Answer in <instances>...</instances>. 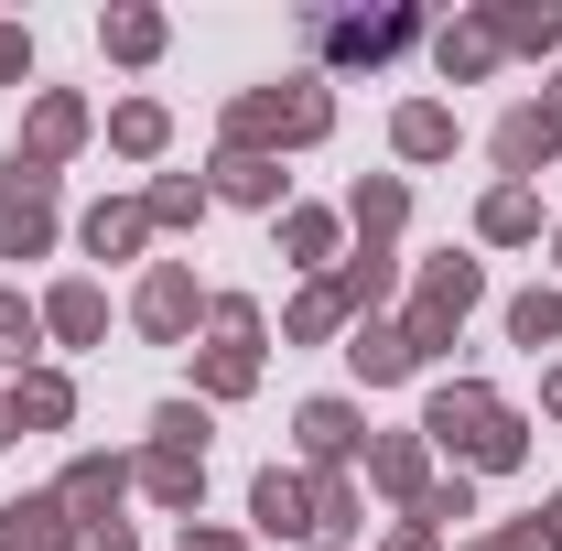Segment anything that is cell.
<instances>
[{"label":"cell","instance_id":"6da1fadb","mask_svg":"<svg viewBox=\"0 0 562 551\" xmlns=\"http://www.w3.org/2000/svg\"><path fill=\"white\" fill-rule=\"evenodd\" d=\"M422 443H443V454H465V465H487V476H508V465L530 454V421L508 412L497 390H476V379H454V390H432V412H422Z\"/></svg>","mask_w":562,"mask_h":551},{"label":"cell","instance_id":"7a4b0ae2","mask_svg":"<svg viewBox=\"0 0 562 551\" xmlns=\"http://www.w3.org/2000/svg\"><path fill=\"white\" fill-rule=\"evenodd\" d=\"M325 120H336V98H325L314 76H292V87H260V98L227 109V151H260V140H325Z\"/></svg>","mask_w":562,"mask_h":551},{"label":"cell","instance_id":"3957f363","mask_svg":"<svg viewBox=\"0 0 562 551\" xmlns=\"http://www.w3.org/2000/svg\"><path fill=\"white\" fill-rule=\"evenodd\" d=\"M476 292H487L476 260H432V271H422V292H412V346H422V357H432V346H454V325L476 314Z\"/></svg>","mask_w":562,"mask_h":551},{"label":"cell","instance_id":"277c9868","mask_svg":"<svg viewBox=\"0 0 562 551\" xmlns=\"http://www.w3.org/2000/svg\"><path fill=\"white\" fill-rule=\"evenodd\" d=\"M55 497H66V519H76V530H109V508L131 497V465H120V454H76Z\"/></svg>","mask_w":562,"mask_h":551},{"label":"cell","instance_id":"5b68a950","mask_svg":"<svg viewBox=\"0 0 562 551\" xmlns=\"http://www.w3.org/2000/svg\"><path fill=\"white\" fill-rule=\"evenodd\" d=\"M249 519H260L271 541H314V476H292V465H260V486H249Z\"/></svg>","mask_w":562,"mask_h":551},{"label":"cell","instance_id":"8992f818","mask_svg":"<svg viewBox=\"0 0 562 551\" xmlns=\"http://www.w3.org/2000/svg\"><path fill=\"white\" fill-rule=\"evenodd\" d=\"M140 336H184V325H195V314H206V292H195V271H184V260H151V281H140Z\"/></svg>","mask_w":562,"mask_h":551},{"label":"cell","instance_id":"52a82bcc","mask_svg":"<svg viewBox=\"0 0 562 551\" xmlns=\"http://www.w3.org/2000/svg\"><path fill=\"white\" fill-rule=\"evenodd\" d=\"M552 151H562V109H508V120H497V173H508V184H530Z\"/></svg>","mask_w":562,"mask_h":551},{"label":"cell","instance_id":"ba28073f","mask_svg":"<svg viewBox=\"0 0 562 551\" xmlns=\"http://www.w3.org/2000/svg\"><path fill=\"white\" fill-rule=\"evenodd\" d=\"M55 238V195L44 184H0V260H44Z\"/></svg>","mask_w":562,"mask_h":551},{"label":"cell","instance_id":"9c48e42d","mask_svg":"<svg viewBox=\"0 0 562 551\" xmlns=\"http://www.w3.org/2000/svg\"><path fill=\"white\" fill-rule=\"evenodd\" d=\"M292 432H303V454H314L325 476H336L347 454H368V432H357V412H347V401H303V412H292Z\"/></svg>","mask_w":562,"mask_h":551},{"label":"cell","instance_id":"30bf717a","mask_svg":"<svg viewBox=\"0 0 562 551\" xmlns=\"http://www.w3.org/2000/svg\"><path fill=\"white\" fill-rule=\"evenodd\" d=\"M412 33H422L412 11H368V22H336V33H325V55H336V66H379V55H401Z\"/></svg>","mask_w":562,"mask_h":551},{"label":"cell","instance_id":"8fae6325","mask_svg":"<svg viewBox=\"0 0 562 551\" xmlns=\"http://www.w3.org/2000/svg\"><path fill=\"white\" fill-rule=\"evenodd\" d=\"M66 541H76L66 497H11L0 508V551H66Z\"/></svg>","mask_w":562,"mask_h":551},{"label":"cell","instance_id":"7c38bea8","mask_svg":"<svg viewBox=\"0 0 562 551\" xmlns=\"http://www.w3.org/2000/svg\"><path fill=\"white\" fill-rule=\"evenodd\" d=\"M131 476L151 486L162 508H184V519H195V497H206V454H173V443H151V454H140Z\"/></svg>","mask_w":562,"mask_h":551},{"label":"cell","instance_id":"4fadbf2b","mask_svg":"<svg viewBox=\"0 0 562 551\" xmlns=\"http://www.w3.org/2000/svg\"><path fill=\"white\" fill-rule=\"evenodd\" d=\"M357 379H368V390H390V379H412L422 368V346H412V325H357Z\"/></svg>","mask_w":562,"mask_h":551},{"label":"cell","instance_id":"5bb4252c","mask_svg":"<svg viewBox=\"0 0 562 551\" xmlns=\"http://www.w3.org/2000/svg\"><path fill=\"white\" fill-rule=\"evenodd\" d=\"M11 421H22V432H66V421H76V390L55 379V368H22V390H11Z\"/></svg>","mask_w":562,"mask_h":551},{"label":"cell","instance_id":"9a60e30c","mask_svg":"<svg viewBox=\"0 0 562 551\" xmlns=\"http://www.w3.org/2000/svg\"><path fill=\"white\" fill-rule=\"evenodd\" d=\"M44 336H66V346H98V336H109V303H98V281H66V292L44 303Z\"/></svg>","mask_w":562,"mask_h":551},{"label":"cell","instance_id":"2e32d148","mask_svg":"<svg viewBox=\"0 0 562 551\" xmlns=\"http://www.w3.org/2000/svg\"><path fill=\"white\" fill-rule=\"evenodd\" d=\"M76 140H87V109H76V98H44V109H33V151H11V162H33V173H44L55 151H76Z\"/></svg>","mask_w":562,"mask_h":551},{"label":"cell","instance_id":"e0dca14e","mask_svg":"<svg viewBox=\"0 0 562 551\" xmlns=\"http://www.w3.org/2000/svg\"><path fill=\"white\" fill-rule=\"evenodd\" d=\"M390 140H401V162H443V151H454V109H432V98H412Z\"/></svg>","mask_w":562,"mask_h":551},{"label":"cell","instance_id":"ac0fdd59","mask_svg":"<svg viewBox=\"0 0 562 551\" xmlns=\"http://www.w3.org/2000/svg\"><path fill=\"white\" fill-rule=\"evenodd\" d=\"M216 195H238V206H281V162H271V151H227V162H216Z\"/></svg>","mask_w":562,"mask_h":551},{"label":"cell","instance_id":"d6986e66","mask_svg":"<svg viewBox=\"0 0 562 551\" xmlns=\"http://www.w3.org/2000/svg\"><path fill=\"white\" fill-rule=\"evenodd\" d=\"M368 476L390 486V497H412V508H422V486H432V476H422V443H412V432H390V443H368Z\"/></svg>","mask_w":562,"mask_h":551},{"label":"cell","instance_id":"ffe728a7","mask_svg":"<svg viewBox=\"0 0 562 551\" xmlns=\"http://www.w3.org/2000/svg\"><path fill=\"white\" fill-rule=\"evenodd\" d=\"M140 238H151V206H98L87 216V249H98V260H131Z\"/></svg>","mask_w":562,"mask_h":551},{"label":"cell","instance_id":"44dd1931","mask_svg":"<svg viewBox=\"0 0 562 551\" xmlns=\"http://www.w3.org/2000/svg\"><path fill=\"white\" fill-rule=\"evenodd\" d=\"M33 346H44V303L0 292V368H33Z\"/></svg>","mask_w":562,"mask_h":551},{"label":"cell","instance_id":"7402d4cb","mask_svg":"<svg viewBox=\"0 0 562 551\" xmlns=\"http://www.w3.org/2000/svg\"><path fill=\"white\" fill-rule=\"evenodd\" d=\"M98 33H109V55H120V66H151V55H162V11H109Z\"/></svg>","mask_w":562,"mask_h":551},{"label":"cell","instance_id":"603a6c76","mask_svg":"<svg viewBox=\"0 0 562 551\" xmlns=\"http://www.w3.org/2000/svg\"><path fill=\"white\" fill-rule=\"evenodd\" d=\"M401 206H412V195H401L390 173H379V184H357V195H347V216L368 227V249H390V227H401Z\"/></svg>","mask_w":562,"mask_h":551},{"label":"cell","instance_id":"cb8c5ba5","mask_svg":"<svg viewBox=\"0 0 562 551\" xmlns=\"http://www.w3.org/2000/svg\"><path fill=\"white\" fill-rule=\"evenodd\" d=\"M476 227H487V238H530V227H541V195H530V184H497L487 206H476Z\"/></svg>","mask_w":562,"mask_h":551},{"label":"cell","instance_id":"d4e9b609","mask_svg":"<svg viewBox=\"0 0 562 551\" xmlns=\"http://www.w3.org/2000/svg\"><path fill=\"white\" fill-rule=\"evenodd\" d=\"M336 292H347V314H379L390 303V249H357L347 271H336Z\"/></svg>","mask_w":562,"mask_h":551},{"label":"cell","instance_id":"484cf974","mask_svg":"<svg viewBox=\"0 0 562 551\" xmlns=\"http://www.w3.org/2000/svg\"><path fill=\"white\" fill-rule=\"evenodd\" d=\"M195 379H206V401H238V390L260 379V346H206V368H195Z\"/></svg>","mask_w":562,"mask_h":551},{"label":"cell","instance_id":"4316f807","mask_svg":"<svg viewBox=\"0 0 562 551\" xmlns=\"http://www.w3.org/2000/svg\"><path fill=\"white\" fill-rule=\"evenodd\" d=\"M508 336L519 346H562V292H519V303H508Z\"/></svg>","mask_w":562,"mask_h":551},{"label":"cell","instance_id":"83f0119b","mask_svg":"<svg viewBox=\"0 0 562 551\" xmlns=\"http://www.w3.org/2000/svg\"><path fill=\"white\" fill-rule=\"evenodd\" d=\"M432 55H443V76H487L497 33H487V22H465V33H432Z\"/></svg>","mask_w":562,"mask_h":551},{"label":"cell","instance_id":"f1b7e54d","mask_svg":"<svg viewBox=\"0 0 562 551\" xmlns=\"http://www.w3.org/2000/svg\"><path fill=\"white\" fill-rule=\"evenodd\" d=\"M347 530H357V486H347V476H325V486H314V551L347 541Z\"/></svg>","mask_w":562,"mask_h":551},{"label":"cell","instance_id":"f546056e","mask_svg":"<svg viewBox=\"0 0 562 551\" xmlns=\"http://www.w3.org/2000/svg\"><path fill=\"white\" fill-rule=\"evenodd\" d=\"M109 140H120V151H162V140H173V120H162L151 98H131V109L109 120Z\"/></svg>","mask_w":562,"mask_h":551},{"label":"cell","instance_id":"4dcf8cb0","mask_svg":"<svg viewBox=\"0 0 562 551\" xmlns=\"http://www.w3.org/2000/svg\"><path fill=\"white\" fill-rule=\"evenodd\" d=\"M281 249H292V260H336V216L292 206V216H281Z\"/></svg>","mask_w":562,"mask_h":551},{"label":"cell","instance_id":"1f68e13d","mask_svg":"<svg viewBox=\"0 0 562 551\" xmlns=\"http://www.w3.org/2000/svg\"><path fill=\"white\" fill-rule=\"evenodd\" d=\"M487 33H497V44H519V55H552V44H562V22H552V11H497Z\"/></svg>","mask_w":562,"mask_h":551},{"label":"cell","instance_id":"d6a6232c","mask_svg":"<svg viewBox=\"0 0 562 551\" xmlns=\"http://www.w3.org/2000/svg\"><path fill=\"white\" fill-rule=\"evenodd\" d=\"M151 443H173V454H206V412H195V401H162V412H151Z\"/></svg>","mask_w":562,"mask_h":551},{"label":"cell","instance_id":"836d02e7","mask_svg":"<svg viewBox=\"0 0 562 551\" xmlns=\"http://www.w3.org/2000/svg\"><path fill=\"white\" fill-rule=\"evenodd\" d=\"M336 325H347V292H336V281H314V292L292 303V336H336Z\"/></svg>","mask_w":562,"mask_h":551},{"label":"cell","instance_id":"e575fe53","mask_svg":"<svg viewBox=\"0 0 562 551\" xmlns=\"http://www.w3.org/2000/svg\"><path fill=\"white\" fill-rule=\"evenodd\" d=\"M422 530H454V519H476V486L454 476V486H422V508H412Z\"/></svg>","mask_w":562,"mask_h":551},{"label":"cell","instance_id":"d590c367","mask_svg":"<svg viewBox=\"0 0 562 551\" xmlns=\"http://www.w3.org/2000/svg\"><path fill=\"white\" fill-rule=\"evenodd\" d=\"M195 216H206V184H184V173L151 184V227H195Z\"/></svg>","mask_w":562,"mask_h":551},{"label":"cell","instance_id":"8d00e7d4","mask_svg":"<svg viewBox=\"0 0 562 551\" xmlns=\"http://www.w3.org/2000/svg\"><path fill=\"white\" fill-rule=\"evenodd\" d=\"M206 314H216V336H227V346H260V303H249V292H216Z\"/></svg>","mask_w":562,"mask_h":551},{"label":"cell","instance_id":"74e56055","mask_svg":"<svg viewBox=\"0 0 562 551\" xmlns=\"http://www.w3.org/2000/svg\"><path fill=\"white\" fill-rule=\"evenodd\" d=\"M476 551H552V541H541V519H530V530H497V541H476Z\"/></svg>","mask_w":562,"mask_h":551},{"label":"cell","instance_id":"f35d334b","mask_svg":"<svg viewBox=\"0 0 562 551\" xmlns=\"http://www.w3.org/2000/svg\"><path fill=\"white\" fill-rule=\"evenodd\" d=\"M184 551H249V541H227V530H206V519H184Z\"/></svg>","mask_w":562,"mask_h":551},{"label":"cell","instance_id":"ab89813d","mask_svg":"<svg viewBox=\"0 0 562 551\" xmlns=\"http://www.w3.org/2000/svg\"><path fill=\"white\" fill-rule=\"evenodd\" d=\"M22 66H33V44H22V33H0V87H11Z\"/></svg>","mask_w":562,"mask_h":551},{"label":"cell","instance_id":"60d3db41","mask_svg":"<svg viewBox=\"0 0 562 551\" xmlns=\"http://www.w3.org/2000/svg\"><path fill=\"white\" fill-rule=\"evenodd\" d=\"M76 551H140V541H131V530H120V519H109V530H87V541H76Z\"/></svg>","mask_w":562,"mask_h":551},{"label":"cell","instance_id":"b9f144b4","mask_svg":"<svg viewBox=\"0 0 562 551\" xmlns=\"http://www.w3.org/2000/svg\"><path fill=\"white\" fill-rule=\"evenodd\" d=\"M541 541H552V551H562V497H552V508H541Z\"/></svg>","mask_w":562,"mask_h":551},{"label":"cell","instance_id":"7bdbcfd3","mask_svg":"<svg viewBox=\"0 0 562 551\" xmlns=\"http://www.w3.org/2000/svg\"><path fill=\"white\" fill-rule=\"evenodd\" d=\"M390 551H432V530H422V519H412V530H401V541H390Z\"/></svg>","mask_w":562,"mask_h":551},{"label":"cell","instance_id":"ee69618b","mask_svg":"<svg viewBox=\"0 0 562 551\" xmlns=\"http://www.w3.org/2000/svg\"><path fill=\"white\" fill-rule=\"evenodd\" d=\"M0 443H22V421H11V390H0Z\"/></svg>","mask_w":562,"mask_h":551},{"label":"cell","instance_id":"f6af8a7d","mask_svg":"<svg viewBox=\"0 0 562 551\" xmlns=\"http://www.w3.org/2000/svg\"><path fill=\"white\" fill-rule=\"evenodd\" d=\"M552 421H562V368H552Z\"/></svg>","mask_w":562,"mask_h":551},{"label":"cell","instance_id":"bcb514c9","mask_svg":"<svg viewBox=\"0 0 562 551\" xmlns=\"http://www.w3.org/2000/svg\"><path fill=\"white\" fill-rule=\"evenodd\" d=\"M552 109H562V98H552Z\"/></svg>","mask_w":562,"mask_h":551}]
</instances>
